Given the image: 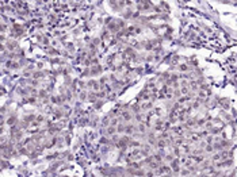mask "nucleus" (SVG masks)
I'll return each mask as SVG.
<instances>
[]
</instances>
